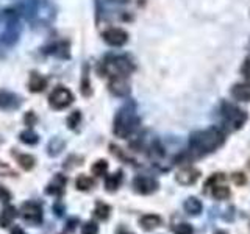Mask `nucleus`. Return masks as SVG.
Listing matches in <instances>:
<instances>
[{
  "label": "nucleus",
  "instance_id": "obj_1",
  "mask_svg": "<svg viewBox=\"0 0 250 234\" xmlns=\"http://www.w3.org/2000/svg\"><path fill=\"white\" fill-rule=\"evenodd\" d=\"M224 142L225 131L219 127L195 131L189 137V153H192V156H205L216 152Z\"/></svg>",
  "mask_w": 250,
  "mask_h": 234
},
{
  "label": "nucleus",
  "instance_id": "obj_2",
  "mask_svg": "<svg viewBox=\"0 0 250 234\" xmlns=\"http://www.w3.org/2000/svg\"><path fill=\"white\" fill-rule=\"evenodd\" d=\"M139 116L133 105H125L117 111L113 123V133L121 139L130 137L139 127Z\"/></svg>",
  "mask_w": 250,
  "mask_h": 234
},
{
  "label": "nucleus",
  "instance_id": "obj_3",
  "mask_svg": "<svg viewBox=\"0 0 250 234\" xmlns=\"http://www.w3.org/2000/svg\"><path fill=\"white\" fill-rule=\"evenodd\" d=\"M133 70H135V64H133L127 57H114V55L106 57L99 66L100 75H105L109 78L111 77H128Z\"/></svg>",
  "mask_w": 250,
  "mask_h": 234
},
{
  "label": "nucleus",
  "instance_id": "obj_4",
  "mask_svg": "<svg viewBox=\"0 0 250 234\" xmlns=\"http://www.w3.org/2000/svg\"><path fill=\"white\" fill-rule=\"evenodd\" d=\"M25 16L35 23H49L55 18V10L45 0H28Z\"/></svg>",
  "mask_w": 250,
  "mask_h": 234
},
{
  "label": "nucleus",
  "instance_id": "obj_5",
  "mask_svg": "<svg viewBox=\"0 0 250 234\" xmlns=\"http://www.w3.org/2000/svg\"><path fill=\"white\" fill-rule=\"evenodd\" d=\"M221 117H222L225 127L233 131L242 128L244 123L247 122V113H244L242 109H239L238 106H234L231 103H222Z\"/></svg>",
  "mask_w": 250,
  "mask_h": 234
},
{
  "label": "nucleus",
  "instance_id": "obj_6",
  "mask_svg": "<svg viewBox=\"0 0 250 234\" xmlns=\"http://www.w3.org/2000/svg\"><path fill=\"white\" fill-rule=\"evenodd\" d=\"M74 103V94L64 86H58L49 96V105L53 109H64Z\"/></svg>",
  "mask_w": 250,
  "mask_h": 234
},
{
  "label": "nucleus",
  "instance_id": "obj_7",
  "mask_svg": "<svg viewBox=\"0 0 250 234\" xmlns=\"http://www.w3.org/2000/svg\"><path fill=\"white\" fill-rule=\"evenodd\" d=\"M22 218L30 225H41L42 223V206L36 201H25L21 206Z\"/></svg>",
  "mask_w": 250,
  "mask_h": 234
},
{
  "label": "nucleus",
  "instance_id": "obj_8",
  "mask_svg": "<svg viewBox=\"0 0 250 234\" xmlns=\"http://www.w3.org/2000/svg\"><path fill=\"white\" fill-rule=\"evenodd\" d=\"M158 181L153 176L148 175H138L133 178V189L139 195H150L153 192L158 191Z\"/></svg>",
  "mask_w": 250,
  "mask_h": 234
},
{
  "label": "nucleus",
  "instance_id": "obj_9",
  "mask_svg": "<svg viewBox=\"0 0 250 234\" xmlns=\"http://www.w3.org/2000/svg\"><path fill=\"white\" fill-rule=\"evenodd\" d=\"M102 38L108 45L121 47L128 41V33L122 28H108L106 31H104Z\"/></svg>",
  "mask_w": 250,
  "mask_h": 234
},
{
  "label": "nucleus",
  "instance_id": "obj_10",
  "mask_svg": "<svg viewBox=\"0 0 250 234\" xmlns=\"http://www.w3.org/2000/svg\"><path fill=\"white\" fill-rule=\"evenodd\" d=\"M108 89L116 97H127L130 94V83L127 77H111L108 83Z\"/></svg>",
  "mask_w": 250,
  "mask_h": 234
},
{
  "label": "nucleus",
  "instance_id": "obj_11",
  "mask_svg": "<svg viewBox=\"0 0 250 234\" xmlns=\"http://www.w3.org/2000/svg\"><path fill=\"white\" fill-rule=\"evenodd\" d=\"M199 178H200V170L195 169V167H191V166L180 169L175 175L177 183L182 184V186H192V184L197 183Z\"/></svg>",
  "mask_w": 250,
  "mask_h": 234
},
{
  "label": "nucleus",
  "instance_id": "obj_12",
  "mask_svg": "<svg viewBox=\"0 0 250 234\" xmlns=\"http://www.w3.org/2000/svg\"><path fill=\"white\" fill-rule=\"evenodd\" d=\"M21 105H22V98L18 94L5 89L0 91V109H3V111H14V109L21 108Z\"/></svg>",
  "mask_w": 250,
  "mask_h": 234
},
{
  "label": "nucleus",
  "instance_id": "obj_13",
  "mask_svg": "<svg viewBox=\"0 0 250 234\" xmlns=\"http://www.w3.org/2000/svg\"><path fill=\"white\" fill-rule=\"evenodd\" d=\"M66 184H67V178L62 174H55L53 178L50 179V183L45 187V194L47 195H53V197H61L66 191Z\"/></svg>",
  "mask_w": 250,
  "mask_h": 234
},
{
  "label": "nucleus",
  "instance_id": "obj_14",
  "mask_svg": "<svg viewBox=\"0 0 250 234\" xmlns=\"http://www.w3.org/2000/svg\"><path fill=\"white\" fill-rule=\"evenodd\" d=\"M231 96L234 100L239 101H250V81H244V83H238L231 88Z\"/></svg>",
  "mask_w": 250,
  "mask_h": 234
},
{
  "label": "nucleus",
  "instance_id": "obj_15",
  "mask_svg": "<svg viewBox=\"0 0 250 234\" xmlns=\"http://www.w3.org/2000/svg\"><path fill=\"white\" fill-rule=\"evenodd\" d=\"M161 223H163V218L156 214H146L139 218V226L144 231H153L158 228V226H161Z\"/></svg>",
  "mask_w": 250,
  "mask_h": 234
},
{
  "label": "nucleus",
  "instance_id": "obj_16",
  "mask_svg": "<svg viewBox=\"0 0 250 234\" xmlns=\"http://www.w3.org/2000/svg\"><path fill=\"white\" fill-rule=\"evenodd\" d=\"M18 217V209L13 205L5 206L2 211H0V228H8L13 222L14 218Z\"/></svg>",
  "mask_w": 250,
  "mask_h": 234
},
{
  "label": "nucleus",
  "instance_id": "obj_17",
  "mask_svg": "<svg viewBox=\"0 0 250 234\" xmlns=\"http://www.w3.org/2000/svg\"><path fill=\"white\" fill-rule=\"evenodd\" d=\"M183 209L188 215H200L203 211V205L197 197H188L183 203Z\"/></svg>",
  "mask_w": 250,
  "mask_h": 234
},
{
  "label": "nucleus",
  "instance_id": "obj_18",
  "mask_svg": "<svg viewBox=\"0 0 250 234\" xmlns=\"http://www.w3.org/2000/svg\"><path fill=\"white\" fill-rule=\"evenodd\" d=\"M47 88V80L42 77V75H39L38 72H31L30 74V80H28V89L31 92H42L45 91Z\"/></svg>",
  "mask_w": 250,
  "mask_h": 234
},
{
  "label": "nucleus",
  "instance_id": "obj_19",
  "mask_svg": "<svg viewBox=\"0 0 250 234\" xmlns=\"http://www.w3.org/2000/svg\"><path fill=\"white\" fill-rule=\"evenodd\" d=\"M122 181H124V172L117 170V172H114V174L108 175L105 178V189L108 192H116L121 187Z\"/></svg>",
  "mask_w": 250,
  "mask_h": 234
},
{
  "label": "nucleus",
  "instance_id": "obj_20",
  "mask_svg": "<svg viewBox=\"0 0 250 234\" xmlns=\"http://www.w3.org/2000/svg\"><path fill=\"white\" fill-rule=\"evenodd\" d=\"M64 147H66L64 139L60 136H55L49 140V144H47V155L55 158V156H58L62 150H64Z\"/></svg>",
  "mask_w": 250,
  "mask_h": 234
},
{
  "label": "nucleus",
  "instance_id": "obj_21",
  "mask_svg": "<svg viewBox=\"0 0 250 234\" xmlns=\"http://www.w3.org/2000/svg\"><path fill=\"white\" fill-rule=\"evenodd\" d=\"M211 197H213L214 200H219V201H222V200H229L230 198V187L229 186H225V184H216L211 187Z\"/></svg>",
  "mask_w": 250,
  "mask_h": 234
},
{
  "label": "nucleus",
  "instance_id": "obj_22",
  "mask_svg": "<svg viewBox=\"0 0 250 234\" xmlns=\"http://www.w3.org/2000/svg\"><path fill=\"white\" fill-rule=\"evenodd\" d=\"M94 215H96L99 220H108L109 215H111V206L106 205L104 201H97L96 208H94Z\"/></svg>",
  "mask_w": 250,
  "mask_h": 234
},
{
  "label": "nucleus",
  "instance_id": "obj_23",
  "mask_svg": "<svg viewBox=\"0 0 250 234\" xmlns=\"http://www.w3.org/2000/svg\"><path fill=\"white\" fill-rule=\"evenodd\" d=\"M16 159H18L19 162V166L23 169V170H31L35 167V164H36V159H35V156H31L28 153H22V155H16Z\"/></svg>",
  "mask_w": 250,
  "mask_h": 234
},
{
  "label": "nucleus",
  "instance_id": "obj_24",
  "mask_svg": "<svg viewBox=\"0 0 250 234\" xmlns=\"http://www.w3.org/2000/svg\"><path fill=\"white\" fill-rule=\"evenodd\" d=\"M75 186H77L78 191H83V192L91 191L94 187V179L88 175L82 174V175H78V178L75 179Z\"/></svg>",
  "mask_w": 250,
  "mask_h": 234
},
{
  "label": "nucleus",
  "instance_id": "obj_25",
  "mask_svg": "<svg viewBox=\"0 0 250 234\" xmlns=\"http://www.w3.org/2000/svg\"><path fill=\"white\" fill-rule=\"evenodd\" d=\"M19 139H21L22 144H27V145H36L39 142V136L31 128L22 131L19 135Z\"/></svg>",
  "mask_w": 250,
  "mask_h": 234
},
{
  "label": "nucleus",
  "instance_id": "obj_26",
  "mask_svg": "<svg viewBox=\"0 0 250 234\" xmlns=\"http://www.w3.org/2000/svg\"><path fill=\"white\" fill-rule=\"evenodd\" d=\"M52 53L55 57H58L61 59L69 58V44L67 42H58L52 47Z\"/></svg>",
  "mask_w": 250,
  "mask_h": 234
},
{
  "label": "nucleus",
  "instance_id": "obj_27",
  "mask_svg": "<svg viewBox=\"0 0 250 234\" xmlns=\"http://www.w3.org/2000/svg\"><path fill=\"white\" fill-rule=\"evenodd\" d=\"M80 91L84 97H89L92 94V89H91V83H89V77H88V66H84V70H83V78H82V84H80Z\"/></svg>",
  "mask_w": 250,
  "mask_h": 234
},
{
  "label": "nucleus",
  "instance_id": "obj_28",
  "mask_svg": "<svg viewBox=\"0 0 250 234\" xmlns=\"http://www.w3.org/2000/svg\"><path fill=\"white\" fill-rule=\"evenodd\" d=\"M106 170H108V162L105 159H99L92 164V167H91V172L96 176H104L106 174Z\"/></svg>",
  "mask_w": 250,
  "mask_h": 234
},
{
  "label": "nucleus",
  "instance_id": "obj_29",
  "mask_svg": "<svg viewBox=\"0 0 250 234\" xmlns=\"http://www.w3.org/2000/svg\"><path fill=\"white\" fill-rule=\"evenodd\" d=\"M82 122V113L80 111H72L67 117V127L70 130H78V125Z\"/></svg>",
  "mask_w": 250,
  "mask_h": 234
},
{
  "label": "nucleus",
  "instance_id": "obj_30",
  "mask_svg": "<svg viewBox=\"0 0 250 234\" xmlns=\"http://www.w3.org/2000/svg\"><path fill=\"white\" fill-rule=\"evenodd\" d=\"M225 179V176H224V174H214V175H211L207 181H205V192H208V189H211L213 186H216V184H221L222 181Z\"/></svg>",
  "mask_w": 250,
  "mask_h": 234
},
{
  "label": "nucleus",
  "instance_id": "obj_31",
  "mask_svg": "<svg viewBox=\"0 0 250 234\" xmlns=\"http://www.w3.org/2000/svg\"><path fill=\"white\" fill-rule=\"evenodd\" d=\"M174 234H194V228L191 223H178L174 228Z\"/></svg>",
  "mask_w": 250,
  "mask_h": 234
},
{
  "label": "nucleus",
  "instance_id": "obj_32",
  "mask_svg": "<svg viewBox=\"0 0 250 234\" xmlns=\"http://www.w3.org/2000/svg\"><path fill=\"white\" fill-rule=\"evenodd\" d=\"M82 234H99V225L96 222H86L83 226H82Z\"/></svg>",
  "mask_w": 250,
  "mask_h": 234
},
{
  "label": "nucleus",
  "instance_id": "obj_33",
  "mask_svg": "<svg viewBox=\"0 0 250 234\" xmlns=\"http://www.w3.org/2000/svg\"><path fill=\"white\" fill-rule=\"evenodd\" d=\"M231 179H233V183L238 184V186H244L247 183V176L244 174H241V172H236V174H233L231 175Z\"/></svg>",
  "mask_w": 250,
  "mask_h": 234
},
{
  "label": "nucleus",
  "instance_id": "obj_34",
  "mask_svg": "<svg viewBox=\"0 0 250 234\" xmlns=\"http://www.w3.org/2000/svg\"><path fill=\"white\" fill-rule=\"evenodd\" d=\"M23 122H25V125H28V128H31L33 125H36L38 117H36V114H35L33 111H28V113L25 114V117H23Z\"/></svg>",
  "mask_w": 250,
  "mask_h": 234
},
{
  "label": "nucleus",
  "instance_id": "obj_35",
  "mask_svg": "<svg viewBox=\"0 0 250 234\" xmlns=\"http://www.w3.org/2000/svg\"><path fill=\"white\" fill-rule=\"evenodd\" d=\"M0 175H6V176H14V170L10 167V166H6V164H3L2 161H0Z\"/></svg>",
  "mask_w": 250,
  "mask_h": 234
},
{
  "label": "nucleus",
  "instance_id": "obj_36",
  "mask_svg": "<svg viewBox=\"0 0 250 234\" xmlns=\"http://www.w3.org/2000/svg\"><path fill=\"white\" fill-rule=\"evenodd\" d=\"M10 200H11V192L0 184V201H10Z\"/></svg>",
  "mask_w": 250,
  "mask_h": 234
},
{
  "label": "nucleus",
  "instance_id": "obj_37",
  "mask_svg": "<svg viewBox=\"0 0 250 234\" xmlns=\"http://www.w3.org/2000/svg\"><path fill=\"white\" fill-rule=\"evenodd\" d=\"M80 223V220H78L77 217H70L69 220H67V226H66V230L67 231H74L77 228V225Z\"/></svg>",
  "mask_w": 250,
  "mask_h": 234
},
{
  "label": "nucleus",
  "instance_id": "obj_38",
  "mask_svg": "<svg viewBox=\"0 0 250 234\" xmlns=\"http://www.w3.org/2000/svg\"><path fill=\"white\" fill-rule=\"evenodd\" d=\"M241 70H242V74H244V77L250 81V58H247L244 61V64H242V69Z\"/></svg>",
  "mask_w": 250,
  "mask_h": 234
},
{
  "label": "nucleus",
  "instance_id": "obj_39",
  "mask_svg": "<svg viewBox=\"0 0 250 234\" xmlns=\"http://www.w3.org/2000/svg\"><path fill=\"white\" fill-rule=\"evenodd\" d=\"M53 213L57 214L58 217H61L62 213H64V206H62L60 201H58V203H55V205H53Z\"/></svg>",
  "mask_w": 250,
  "mask_h": 234
},
{
  "label": "nucleus",
  "instance_id": "obj_40",
  "mask_svg": "<svg viewBox=\"0 0 250 234\" xmlns=\"http://www.w3.org/2000/svg\"><path fill=\"white\" fill-rule=\"evenodd\" d=\"M11 234H27V233L23 231L21 226H14V228L11 230Z\"/></svg>",
  "mask_w": 250,
  "mask_h": 234
},
{
  "label": "nucleus",
  "instance_id": "obj_41",
  "mask_svg": "<svg viewBox=\"0 0 250 234\" xmlns=\"http://www.w3.org/2000/svg\"><path fill=\"white\" fill-rule=\"evenodd\" d=\"M117 234H133V233H128V231H124V230H122V231H119Z\"/></svg>",
  "mask_w": 250,
  "mask_h": 234
}]
</instances>
